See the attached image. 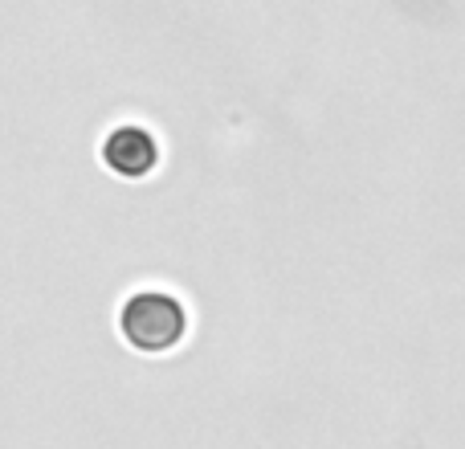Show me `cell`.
<instances>
[{
	"instance_id": "6da1fadb",
	"label": "cell",
	"mask_w": 465,
	"mask_h": 449,
	"mask_svg": "<svg viewBox=\"0 0 465 449\" xmlns=\"http://www.w3.org/2000/svg\"><path fill=\"white\" fill-rule=\"evenodd\" d=\"M119 331L139 352H168L184 339V306L160 290L131 294L127 306L119 311Z\"/></svg>"
},
{
	"instance_id": "7a4b0ae2",
	"label": "cell",
	"mask_w": 465,
	"mask_h": 449,
	"mask_svg": "<svg viewBox=\"0 0 465 449\" xmlns=\"http://www.w3.org/2000/svg\"><path fill=\"white\" fill-rule=\"evenodd\" d=\"M160 160V147L143 127H114L103 144V164L114 176H147Z\"/></svg>"
}]
</instances>
